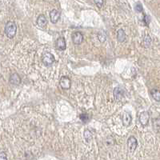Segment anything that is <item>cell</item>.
<instances>
[{"label": "cell", "mask_w": 160, "mask_h": 160, "mask_svg": "<svg viewBox=\"0 0 160 160\" xmlns=\"http://www.w3.org/2000/svg\"><path fill=\"white\" fill-rule=\"evenodd\" d=\"M59 84L63 90H68L71 86V81L67 76H62L59 80Z\"/></svg>", "instance_id": "277c9868"}, {"label": "cell", "mask_w": 160, "mask_h": 160, "mask_svg": "<svg viewBox=\"0 0 160 160\" xmlns=\"http://www.w3.org/2000/svg\"><path fill=\"white\" fill-rule=\"evenodd\" d=\"M94 2L98 8H101L103 6V0H94Z\"/></svg>", "instance_id": "ffe728a7"}, {"label": "cell", "mask_w": 160, "mask_h": 160, "mask_svg": "<svg viewBox=\"0 0 160 160\" xmlns=\"http://www.w3.org/2000/svg\"><path fill=\"white\" fill-rule=\"evenodd\" d=\"M117 40L119 42H123L126 40V33L122 29H119L117 32Z\"/></svg>", "instance_id": "4fadbf2b"}, {"label": "cell", "mask_w": 160, "mask_h": 160, "mask_svg": "<svg viewBox=\"0 0 160 160\" xmlns=\"http://www.w3.org/2000/svg\"><path fill=\"white\" fill-rule=\"evenodd\" d=\"M150 94L155 101L160 102V91L156 90V89H153L150 91Z\"/></svg>", "instance_id": "5bb4252c"}, {"label": "cell", "mask_w": 160, "mask_h": 160, "mask_svg": "<svg viewBox=\"0 0 160 160\" xmlns=\"http://www.w3.org/2000/svg\"><path fill=\"white\" fill-rule=\"evenodd\" d=\"M113 94H114V98L116 101H119L121 100L122 98L124 97V94H125V91L124 89L121 87H115L113 91Z\"/></svg>", "instance_id": "3957f363"}, {"label": "cell", "mask_w": 160, "mask_h": 160, "mask_svg": "<svg viewBox=\"0 0 160 160\" xmlns=\"http://www.w3.org/2000/svg\"><path fill=\"white\" fill-rule=\"evenodd\" d=\"M72 41L75 45H80L83 41V35H82L81 32L75 31L72 34Z\"/></svg>", "instance_id": "5b68a950"}, {"label": "cell", "mask_w": 160, "mask_h": 160, "mask_svg": "<svg viewBox=\"0 0 160 160\" xmlns=\"http://www.w3.org/2000/svg\"><path fill=\"white\" fill-rule=\"evenodd\" d=\"M37 24L40 27L44 28L47 24V20L46 18L45 17V15L43 14H40L37 18Z\"/></svg>", "instance_id": "7c38bea8"}, {"label": "cell", "mask_w": 160, "mask_h": 160, "mask_svg": "<svg viewBox=\"0 0 160 160\" xmlns=\"http://www.w3.org/2000/svg\"><path fill=\"white\" fill-rule=\"evenodd\" d=\"M153 127L155 131H160V117L154 119Z\"/></svg>", "instance_id": "2e32d148"}, {"label": "cell", "mask_w": 160, "mask_h": 160, "mask_svg": "<svg viewBox=\"0 0 160 160\" xmlns=\"http://www.w3.org/2000/svg\"><path fill=\"white\" fill-rule=\"evenodd\" d=\"M150 43H151V38L149 35H146L143 39V44L145 46V47H149Z\"/></svg>", "instance_id": "e0dca14e"}, {"label": "cell", "mask_w": 160, "mask_h": 160, "mask_svg": "<svg viewBox=\"0 0 160 160\" xmlns=\"http://www.w3.org/2000/svg\"><path fill=\"white\" fill-rule=\"evenodd\" d=\"M0 159H7V154L5 152H0Z\"/></svg>", "instance_id": "7402d4cb"}, {"label": "cell", "mask_w": 160, "mask_h": 160, "mask_svg": "<svg viewBox=\"0 0 160 160\" xmlns=\"http://www.w3.org/2000/svg\"><path fill=\"white\" fill-rule=\"evenodd\" d=\"M50 18L52 23H56L60 18V12L57 11L55 9H54L50 12Z\"/></svg>", "instance_id": "30bf717a"}, {"label": "cell", "mask_w": 160, "mask_h": 160, "mask_svg": "<svg viewBox=\"0 0 160 160\" xmlns=\"http://www.w3.org/2000/svg\"><path fill=\"white\" fill-rule=\"evenodd\" d=\"M135 11H137V12H139V13H140V12H142L143 11V6H142V4L140 3H136L135 5Z\"/></svg>", "instance_id": "d6986e66"}, {"label": "cell", "mask_w": 160, "mask_h": 160, "mask_svg": "<svg viewBox=\"0 0 160 160\" xmlns=\"http://www.w3.org/2000/svg\"><path fill=\"white\" fill-rule=\"evenodd\" d=\"M56 48L59 50V51H64L66 47V40L64 37H59L55 42Z\"/></svg>", "instance_id": "9c48e42d"}, {"label": "cell", "mask_w": 160, "mask_h": 160, "mask_svg": "<svg viewBox=\"0 0 160 160\" xmlns=\"http://www.w3.org/2000/svg\"><path fill=\"white\" fill-rule=\"evenodd\" d=\"M17 31V26L14 22H8L5 26V34L9 38H14Z\"/></svg>", "instance_id": "6da1fadb"}, {"label": "cell", "mask_w": 160, "mask_h": 160, "mask_svg": "<svg viewBox=\"0 0 160 160\" xmlns=\"http://www.w3.org/2000/svg\"><path fill=\"white\" fill-rule=\"evenodd\" d=\"M10 83L13 85H19L21 83V78L17 73H13L10 77Z\"/></svg>", "instance_id": "8fae6325"}, {"label": "cell", "mask_w": 160, "mask_h": 160, "mask_svg": "<svg viewBox=\"0 0 160 160\" xmlns=\"http://www.w3.org/2000/svg\"><path fill=\"white\" fill-rule=\"evenodd\" d=\"M127 146H128L130 150H131V151H134L136 149V147L138 146V141L134 136H131L128 139Z\"/></svg>", "instance_id": "ba28073f"}, {"label": "cell", "mask_w": 160, "mask_h": 160, "mask_svg": "<svg viewBox=\"0 0 160 160\" xmlns=\"http://www.w3.org/2000/svg\"><path fill=\"white\" fill-rule=\"evenodd\" d=\"M79 118L83 122H88L91 120V115H88L87 113H83L80 115Z\"/></svg>", "instance_id": "9a60e30c"}, {"label": "cell", "mask_w": 160, "mask_h": 160, "mask_svg": "<svg viewBox=\"0 0 160 160\" xmlns=\"http://www.w3.org/2000/svg\"><path fill=\"white\" fill-rule=\"evenodd\" d=\"M55 56L53 55L51 53L48 52V51H45L42 54V63L46 66H50L55 63Z\"/></svg>", "instance_id": "7a4b0ae2"}, {"label": "cell", "mask_w": 160, "mask_h": 160, "mask_svg": "<svg viewBox=\"0 0 160 160\" xmlns=\"http://www.w3.org/2000/svg\"><path fill=\"white\" fill-rule=\"evenodd\" d=\"M150 17L148 16V15H146V14H145L144 15V18H143V22H144V23H145V25L146 26H148L150 23Z\"/></svg>", "instance_id": "44dd1931"}, {"label": "cell", "mask_w": 160, "mask_h": 160, "mask_svg": "<svg viewBox=\"0 0 160 160\" xmlns=\"http://www.w3.org/2000/svg\"><path fill=\"white\" fill-rule=\"evenodd\" d=\"M122 124L125 126H128L131 125V121H132V117H131V113H129L127 111H124L122 113Z\"/></svg>", "instance_id": "8992f818"}, {"label": "cell", "mask_w": 160, "mask_h": 160, "mask_svg": "<svg viewBox=\"0 0 160 160\" xmlns=\"http://www.w3.org/2000/svg\"><path fill=\"white\" fill-rule=\"evenodd\" d=\"M84 138H85V139L87 140V142H90V140L92 139V134H91V132L89 130H86L84 131Z\"/></svg>", "instance_id": "ac0fdd59"}, {"label": "cell", "mask_w": 160, "mask_h": 160, "mask_svg": "<svg viewBox=\"0 0 160 160\" xmlns=\"http://www.w3.org/2000/svg\"><path fill=\"white\" fill-rule=\"evenodd\" d=\"M150 114L149 112L143 111L139 115V122L143 126H146L149 122Z\"/></svg>", "instance_id": "52a82bcc"}]
</instances>
